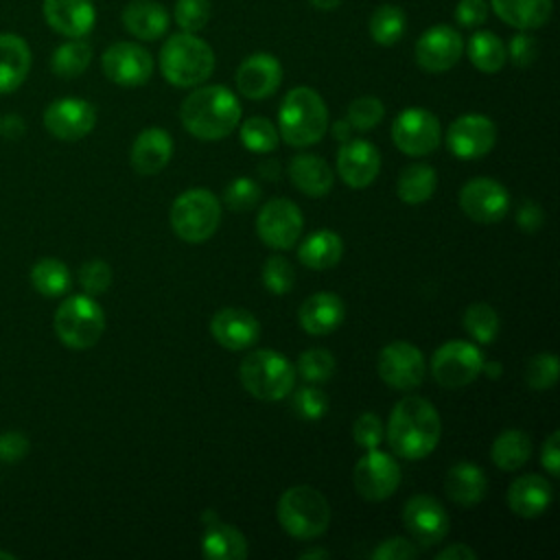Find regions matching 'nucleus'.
Masks as SVG:
<instances>
[{
    "instance_id": "f257e3e1",
    "label": "nucleus",
    "mask_w": 560,
    "mask_h": 560,
    "mask_svg": "<svg viewBox=\"0 0 560 560\" xmlns=\"http://www.w3.org/2000/svg\"><path fill=\"white\" fill-rule=\"evenodd\" d=\"M442 422L438 409L422 396H407L396 402L387 420V442L402 459H422L440 442Z\"/></svg>"
},
{
    "instance_id": "f03ea898",
    "label": "nucleus",
    "mask_w": 560,
    "mask_h": 560,
    "mask_svg": "<svg viewBox=\"0 0 560 560\" xmlns=\"http://www.w3.org/2000/svg\"><path fill=\"white\" fill-rule=\"evenodd\" d=\"M179 120L197 140H221L238 127L241 103L225 85H201L182 101Z\"/></svg>"
},
{
    "instance_id": "7ed1b4c3",
    "label": "nucleus",
    "mask_w": 560,
    "mask_h": 560,
    "mask_svg": "<svg viewBox=\"0 0 560 560\" xmlns=\"http://www.w3.org/2000/svg\"><path fill=\"white\" fill-rule=\"evenodd\" d=\"M328 129V109L324 98L308 85L289 90L278 109V133L291 147H311Z\"/></svg>"
},
{
    "instance_id": "20e7f679",
    "label": "nucleus",
    "mask_w": 560,
    "mask_h": 560,
    "mask_svg": "<svg viewBox=\"0 0 560 560\" xmlns=\"http://www.w3.org/2000/svg\"><path fill=\"white\" fill-rule=\"evenodd\" d=\"M160 72L175 88H197L214 72V52L208 42L182 31L162 44Z\"/></svg>"
},
{
    "instance_id": "39448f33",
    "label": "nucleus",
    "mask_w": 560,
    "mask_h": 560,
    "mask_svg": "<svg viewBox=\"0 0 560 560\" xmlns=\"http://www.w3.org/2000/svg\"><path fill=\"white\" fill-rule=\"evenodd\" d=\"M276 516L289 536L311 540L328 529L330 505L313 486H291L280 494Z\"/></svg>"
},
{
    "instance_id": "423d86ee",
    "label": "nucleus",
    "mask_w": 560,
    "mask_h": 560,
    "mask_svg": "<svg viewBox=\"0 0 560 560\" xmlns=\"http://www.w3.org/2000/svg\"><path fill=\"white\" fill-rule=\"evenodd\" d=\"M238 378L245 392L258 400H280L295 387V368L287 357L271 348L252 350L238 368Z\"/></svg>"
},
{
    "instance_id": "0eeeda50",
    "label": "nucleus",
    "mask_w": 560,
    "mask_h": 560,
    "mask_svg": "<svg viewBox=\"0 0 560 560\" xmlns=\"http://www.w3.org/2000/svg\"><path fill=\"white\" fill-rule=\"evenodd\" d=\"M55 332L63 346L88 350L105 332V313L92 295H70L55 313Z\"/></svg>"
},
{
    "instance_id": "6e6552de",
    "label": "nucleus",
    "mask_w": 560,
    "mask_h": 560,
    "mask_svg": "<svg viewBox=\"0 0 560 560\" xmlns=\"http://www.w3.org/2000/svg\"><path fill=\"white\" fill-rule=\"evenodd\" d=\"M221 221V203L206 188L182 192L171 206V228L186 243L208 241Z\"/></svg>"
},
{
    "instance_id": "1a4fd4ad",
    "label": "nucleus",
    "mask_w": 560,
    "mask_h": 560,
    "mask_svg": "<svg viewBox=\"0 0 560 560\" xmlns=\"http://www.w3.org/2000/svg\"><path fill=\"white\" fill-rule=\"evenodd\" d=\"M483 368L481 350L464 339H451L442 343L431 357V374L438 385L457 389L470 385Z\"/></svg>"
},
{
    "instance_id": "9d476101",
    "label": "nucleus",
    "mask_w": 560,
    "mask_h": 560,
    "mask_svg": "<svg viewBox=\"0 0 560 560\" xmlns=\"http://www.w3.org/2000/svg\"><path fill=\"white\" fill-rule=\"evenodd\" d=\"M304 228V217L291 199L276 197L262 203L256 217V234L271 249H291Z\"/></svg>"
},
{
    "instance_id": "9b49d317",
    "label": "nucleus",
    "mask_w": 560,
    "mask_h": 560,
    "mask_svg": "<svg viewBox=\"0 0 560 560\" xmlns=\"http://www.w3.org/2000/svg\"><path fill=\"white\" fill-rule=\"evenodd\" d=\"M440 120L422 107L402 109L392 122V140L405 155H427L440 147Z\"/></svg>"
},
{
    "instance_id": "f8f14e48",
    "label": "nucleus",
    "mask_w": 560,
    "mask_h": 560,
    "mask_svg": "<svg viewBox=\"0 0 560 560\" xmlns=\"http://www.w3.org/2000/svg\"><path fill=\"white\" fill-rule=\"evenodd\" d=\"M352 483L363 499L383 501L396 492L400 483V466L392 455L378 448H368L354 464Z\"/></svg>"
},
{
    "instance_id": "ddd939ff",
    "label": "nucleus",
    "mask_w": 560,
    "mask_h": 560,
    "mask_svg": "<svg viewBox=\"0 0 560 560\" xmlns=\"http://www.w3.org/2000/svg\"><path fill=\"white\" fill-rule=\"evenodd\" d=\"M402 525L418 547L429 549L444 540L451 521L438 499L429 494H413L402 508Z\"/></svg>"
},
{
    "instance_id": "4468645a",
    "label": "nucleus",
    "mask_w": 560,
    "mask_h": 560,
    "mask_svg": "<svg viewBox=\"0 0 560 560\" xmlns=\"http://www.w3.org/2000/svg\"><path fill=\"white\" fill-rule=\"evenodd\" d=\"M101 68L112 83L122 88H138L151 79L153 57L140 44L116 42L103 52Z\"/></svg>"
},
{
    "instance_id": "2eb2a0df",
    "label": "nucleus",
    "mask_w": 560,
    "mask_h": 560,
    "mask_svg": "<svg viewBox=\"0 0 560 560\" xmlns=\"http://www.w3.org/2000/svg\"><path fill=\"white\" fill-rule=\"evenodd\" d=\"M378 376L392 389H416L424 378V357L409 341H392L378 354Z\"/></svg>"
},
{
    "instance_id": "dca6fc26",
    "label": "nucleus",
    "mask_w": 560,
    "mask_h": 560,
    "mask_svg": "<svg viewBox=\"0 0 560 560\" xmlns=\"http://www.w3.org/2000/svg\"><path fill=\"white\" fill-rule=\"evenodd\" d=\"M497 127L483 114H464L455 118L446 131V147L459 160H477L492 151Z\"/></svg>"
},
{
    "instance_id": "f3484780",
    "label": "nucleus",
    "mask_w": 560,
    "mask_h": 560,
    "mask_svg": "<svg viewBox=\"0 0 560 560\" xmlns=\"http://www.w3.org/2000/svg\"><path fill=\"white\" fill-rule=\"evenodd\" d=\"M96 125V109L92 103L74 96L52 101L44 112V127L50 136L63 142L85 138Z\"/></svg>"
},
{
    "instance_id": "a211bd4d",
    "label": "nucleus",
    "mask_w": 560,
    "mask_h": 560,
    "mask_svg": "<svg viewBox=\"0 0 560 560\" xmlns=\"http://www.w3.org/2000/svg\"><path fill=\"white\" fill-rule=\"evenodd\" d=\"M459 208L477 223H497L508 214L510 195L497 179L475 177L462 186Z\"/></svg>"
},
{
    "instance_id": "6ab92c4d",
    "label": "nucleus",
    "mask_w": 560,
    "mask_h": 560,
    "mask_svg": "<svg viewBox=\"0 0 560 560\" xmlns=\"http://www.w3.org/2000/svg\"><path fill=\"white\" fill-rule=\"evenodd\" d=\"M413 52H416V63L422 70L446 72L459 61L464 52V39L453 26L435 24L418 37Z\"/></svg>"
},
{
    "instance_id": "aec40b11",
    "label": "nucleus",
    "mask_w": 560,
    "mask_h": 560,
    "mask_svg": "<svg viewBox=\"0 0 560 560\" xmlns=\"http://www.w3.org/2000/svg\"><path fill=\"white\" fill-rule=\"evenodd\" d=\"M381 171L378 149L361 138H348L337 151V173L350 188L370 186Z\"/></svg>"
},
{
    "instance_id": "412c9836",
    "label": "nucleus",
    "mask_w": 560,
    "mask_h": 560,
    "mask_svg": "<svg viewBox=\"0 0 560 560\" xmlns=\"http://www.w3.org/2000/svg\"><path fill=\"white\" fill-rule=\"evenodd\" d=\"M282 83V63L269 52H254L236 70V88L245 98L271 96Z\"/></svg>"
},
{
    "instance_id": "4be33fe9",
    "label": "nucleus",
    "mask_w": 560,
    "mask_h": 560,
    "mask_svg": "<svg viewBox=\"0 0 560 560\" xmlns=\"http://www.w3.org/2000/svg\"><path fill=\"white\" fill-rule=\"evenodd\" d=\"M210 332L219 346L238 352L254 346L260 337V322L245 308L225 306L210 319Z\"/></svg>"
},
{
    "instance_id": "5701e85b",
    "label": "nucleus",
    "mask_w": 560,
    "mask_h": 560,
    "mask_svg": "<svg viewBox=\"0 0 560 560\" xmlns=\"http://www.w3.org/2000/svg\"><path fill=\"white\" fill-rule=\"evenodd\" d=\"M42 9L48 26L70 39L88 35L96 22L92 0H44Z\"/></svg>"
},
{
    "instance_id": "b1692460",
    "label": "nucleus",
    "mask_w": 560,
    "mask_h": 560,
    "mask_svg": "<svg viewBox=\"0 0 560 560\" xmlns=\"http://www.w3.org/2000/svg\"><path fill=\"white\" fill-rule=\"evenodd\" d=\"M343 315H346V308L341 298L330 291H319L308 295L302 302L298 311V322L304 328V332L324 337L339 328V324L343 322Z\"/></svg>"
},
{
    "instance_id": "393cba45",
    "label": "nucleus",
    "mask_w": 560,
    "mask_h": 560,
    "mask_svg": "<svg viewBox=\"0 0 560 560\" xmlns=\"http://www.w3.org/2000/svg\"><path fill=\"white\" fill-rule=\"evenodd\" d=\"M173 155V138L162 127L140 131L131 144V166L138 175H158Z\"/></svg>"
},
{
    "instance_id": "a878e982",
    "label": "nucleus",
    "mask_w": 560,
    "mask_h": 560,
    "mask_svg": "<svg viewBox=\"0 0 560 560\" xmlns=\"http://www.w3.org/2000/svg\"><path fill=\"white\" fill-rule=\"evenodd\" d=\"M551 499H553L551 483L536 472L516 477L508 490V508L523 518L540 516L551 505Z\"/></svg>"
},
{
    "instance_id": "bb28decb",
    "label": "nucleus",
    "mask_w": 560,
    "mask_h": 560,
    "mask_svg": "<svg viewBox=\"0 0 560 560\" xmlns=\"http://www.w3.org/2000/svg\"><path fill=\"white\" fill-rule=\"evenodd\" d=\"M120 18L125 28L142 42H153L162 37L168 31V22H171L168 11L153 0H131L122 9Z\"/></svg>"
},
{
    "instance_id": "cd10ccee",
    "label": "nucleus",
    "mask_w": 560,
    "mask_h": 560,
    "mask_svg": "<svg viewBox=\"0 0 560 560\" xmlns=\"http://www.w3.org/2000/svg\"><path fill=\"white\" fill-rule=\"evenodd\" d=\"M289 177L298 190L308 197H324L330 192L335 175L330 164L313 153H300L289 162Z\"/></svg>"
},
{
    "instance_id": "c85d7f7f",
    "label": "nucleus",
    "mask_w": 560,
    "mask_h": 560,
    "mask_svg": "<svg viewBox=\"0 0 560 560\" xmlns=\"http://www.w3.org/2000/svg\"><path fill=\"white\" fill-rule=\"evenodd\" d=\"M444 490L448 499L462 508L477 505L488 490V479L477 464L457 462L448 468L444 479Z\"/></svg>"
},
{
    "instance_id": "c756f323",
    "label": "nucleus",
    "mask_w": 560,
    "mask_h": 560,
    "mask_svg": "<svg viewBox=\"0 0 560 560\" xmlns=\"http://www.w3.org/2000/svg\"><path fill=\"white\" fill-rule=\"evenodd\" d=\"M31 70V48L13 33L0 35V94L18 90Z\"/></svg>"
},
{
    "instance_id": "7c9ffc66",
    "label": "nucleus",
    "mask_w": 560,
    "mask_h": 560,
    "mask_svg": "<svg viewBox=\"0 0 560 560\" xmlns=\"http://www.w3.org/2000/svg\"><path fill=\"white\" fill-rule=\"evenodd\" d=\"M201 553L208 560H241L247 556V540L234 525L212 518L201 536Z\"/></svg>"
},
{
    "instance_id": "2f4dec72",
    "label": "nucleus",
    "mask_w": 560,
    "mask_h": 560,
    "mask_svg": "<svg viewBox=\"0 0 560 560\" xmlns=\"http://www.w3.org/2000/svg\"><path fill=\"white\" fill-rule=\"evenodd\" d=\"M492 11L518 31L540 28L553 9V0H490Z\"/></svg>"
},
{
    "instance_id": "473e14b6",
    "label": "nucleus",
    "mask_w": 560,
    "mask_h": 560,
    "mask_svg": "<svg viewBox=\"0 0 560 560\" xmlns=\"http://www.w3.org/2000/svg\"><path fill=\"white\" fill-rule=\"evenodd\" d=\"M343 241L332 230H317L302 241L298 247V258L306 269L324 271L341 260Z\"/></svg>"
},
{
    "instance_id": "72a5a7b5",
    "label": "nucleus",
    "mask_w": 560,
    "mask_h": 560,
    "mask_svg": "<svg viewBox=\"0 0 560 560\" xmlns=\"http://www.w3.org/2000/svg\"><path fill=\"white\" fill-rule=\"evenodd\" d=\"M466 55L470 63L486 74L499 72L508 61L505 44L492 31H475L466 42Z\"/></svg>"
},
{
    "instance_id": "f704fd0d",
    "label": "nucleus",
    "mask_w": 560,
    "mask_h": 560,
    "mask_svg": "<svg viewBox=\"0 0 560 560\" xmlns=\"http://www.w3.org/2000/svg\"><path fill=\"white\" fill-rule=\"evenodd\" d=\"M435 184H438V175L433 166L416 162L400 171L396 182V195L400 201L411 206L424 203L435 192Z\"/></svg>"
},
{
    "instance_id": "c9c22d12",
    "label": "nucleus",
    "mask_w": 560,
    "mask_h": 560,
    "mask_svg": "<svg viewBox=\"0 0 560 560\" xmlns=\"http://www.w3.org/2000/svg\"><path fill=\"white\" fill-rule=\"evenodd\" d=\"M529 455H532V440L527 433L518 429L501 431L490 446V457L501 470H518L521 466H525Z\"/></svg>"
},
{
    "instance_id": "e433bc0d",
    "label": "nucleus",
    "mask_w": 560,
    "mask_h": 560,
    "mask_svg": "<svg viewBox=\"0 0 560 560\" xmlns=\"http://www.w3.org/2000/svg\"><path fill=\"white\" fill-rule=\"evenodd\" d=\"M370 35L378 46H394L407 28V15L396 4H381L370 15Z\"/></svg>"
},
{
    "instance_id": "4c0bfd02",
    "label": "nucleus",
    "mask_w": 560,
    "mask_h": 560,
    "mask_svg": "<svg viewBox=\"0 0 560 560\" xmlns=\"http://www.w3.org/2000/svg\"><path fill=\"white\" fill-rule=\"evenodd\" d=\"M90 61H92V46L77 37L55 48L50 68L61 79H74L88 70Z\"/></svg>"
},
{
    "instance_id": "58836bf2",
    "label": "nucleus",
    "mask_w": 560,
    "mask_h": 560,
    "mask_svg": "<svg viewBox=\"0 0 560 560\" xmlns=\"http://www.w3.org/2000/svg\"><path fill=\"white\" fill-rule=\"evenodd\" d=\"M31 282L44 298H59L70 287V271L59 258H42L31 269Z\"/></svg>"
},
{
    "instance_id": "ea45409f",
    "label": "nucleus",
    "mask_w": 560,
    "mask_h": 560,
    "mask_svg": "<svg viewBox=\"0 0 560 560\" xmlns=\"http://www.w3.org/2000/svg\"><path fill=\"white\" fill-rule=\"evenodd\" d=\"M278 127L265 116H252L241 122V144L254 153H269L278 147Z\"/></svg>"
},
{
    "instance_id": "a19ab883",
    "label": "nucleus",
    "mask_w": 560,
    "mask_h": 560,
    "mask_svg": "<svg viewBox=\"0 0 560 560\" xmlns=\"http://www.w3.org/2000/svg\"><path fill=\"white\" fill-rule=\"evenodd\" d=\"M464 328L466 332L477 341V343H492L499 335V315L497 311L486 304V302H477L470 304L464 311Z\"/></svg>"
},
{
    "instance_id": "79ce46f5",
    "label": "nucleus",
    "mask_w": 560,
    "mask_h": 560,
    "mask_svg": "<svg viewBox=\"0 0 560 560\" xmlns=\"http://www.w3.org/2000/svg\"><path fill=\"white\" fill-rule=\"evenodd\" d=\"M335 372V357L326 348H308L298 357L295 374L306 383H324Z\"/></svg>"
},
{
    "instance_id": "37998d69",
    "label": "nucleus",
    "mask_w": 560,
    "mask_h": 560,
    "mask_svg": "<svg viewBox=\"0 0 560 560\" xmlns=\"http://www.w3.org/2000/svg\"><path fill=\"white\" fill-rule=\"evenodd\" d=\"M385 116V105L376 96H359L348 105L346 120L350 122L352 129L368 131L374 129Z\"/></svg>"
},
{
    "instance_id": "c03bdc74",
    "label": "nucleus",
    "mask_w": 560,
    "mask_h": 560,
    "mask_svg": "<svg viewBox=\"0 0 560 560\" xmlns=\"http://www.w3.org/2000/svg\"><path fill=\"white\" fill-rule=\"evenodd\" d=\"M558 381V357L551 352L534 354L525 365V383L532 389H551Z\"/></svg>"
},
{
    "instance_id": "a18cd8bd",
    "label": "nucleus",
    "mask_w": 560,
    "mask_h": 560,
    "mask_svg": "<svg viewBox=\"0 0 560 560\" xmlns=\"http://www.w3.org/2000/svg\"><path fill=\"white\" fill-rule=\"evenodd\" d=\"M212 13L210 0H177L175 2V22L186 33L201 31Z\"/></svg>"
},
{
    "instance_id": "49530a36",
    "label": "nucleus",
    "mask_w": 560,
    "mask_h": 560,
    "mask_svg": "<svg viewBox=\"0 0 560 560\" xmlns=\"http://www.w3.org/2000/svg\"><path fill=\"white\" fill-rule=\"evenodd\" d=\"M295 282V273L291 262L284 256H271L267 258V262L262 265V284L276 293V295H284L293 289Z\"/></svg>"
},
{
    "instance_id": "de8ad7c7",
    "label": "nucleus",
    "mask_w": 560,
    "mask_h": 560,
    "mask_svg": "<svg viewBox=\"0 0 560 560\" xmlns=\"http://www.w3.org/2000/svg\"><path fill=\"white\" fill-rule=\"evenodd\" d=\"M293 409L302 420L317 422L328 411V398L326 394L315 385H304L293 396Z\"/></svg>"
},
{
    "instance_id": "09e8293b",
    "label": "nucleus",
    "mask_w": 560,
    "mask_h": 560,
    "mask_svg": "<svg viewBox=\"0 0 560 560\" xmlns=\"http://www.w3.org/2000/svg\"><path fill=\"white\" fill-rule=\"evenodd\" d=\"M223 199L228 203L230 210L234 212H243V210H249L258 203L260 199V188L254 179L249 177H236L234 182H230L223 190Z\"/></svg>"
},
{
    "instance_id": "8fccbe9b",
    "label": "nucleus",
    "mask_w": 560,
    "mask_h": 560,
    "mask_svg": "<svg viewBox=\"0 0 560 560\" xmlns=\"http://www.w3.org/2000/svg\"><path fill=\"white\" fill-rule=\"evenodd\" d=\"M79 282H81V287L85 289L88 295H98V293L109 289V284H112V269L101 258L88 260L79 269Z\"/></svg>"
},
{
    "instance_id": "3c124183",
    "label": "nucleus",
    "mask_w": 560,
    "mask_h": 560,
    "mask_svg": "<svg viewBox=\"0 0 560 560\" xmlns=\"http://www.w3.org/2000/svg\"><path fill=\"white\" fill-rule=\"evenodd\" d=\"M383 435H385L383 420L372 411H363L352 424V438L365 451L378 448V444L383 442Z\"/></svg>"
},
{
    "instance_id": "603ef678",
    "label": "nucleus",
    "mask_w": 560,
    "mask_h": 560,
    "mask_svg": "<svg viewBox=\"0 0 560 560\" xmlns=\"http://www.w3.org/2000/svg\"><path fill=\"white\" fill-rule=\"evenodd\" d=\"M418 553H420V547L413 540H407L402 536H392L376 545V549L372 551V558L374 560H411Z\"/></svg>"
},
{
    "instance_id": "864d4df0",
    "label": "nucleus",
    "mask_w": 560,
    "mask_h": 560,
    "mask_svg": "<svg viewBox=\"0 0 560 560\" xmlns=\"http://www.w3.org/2000/svg\"><path fill=\"white\" fill-rule=\"evenodd\" d=\"M505 50H508V55H510V59H512L514 66L527 68V66L534 63V59H536V55H538V44H536V39H534L532 35H527V33L523 31V33H516V35L510 39V44L505 46Z\"/></svg>"
},
{
    "instance_id": "5fc2aeb1",
    "label": "nucleus",
    "mask_w": 560,
    "mask_h": 560,
    "mask_svg": "<svg viewBox=\"0 0 560 560\" xmlns=\"http://www.w3.org/2000/svg\"><path fill=\"white\" fill-rule=\"evenodd\" d=\"M488 2L486 0H459L455 7V20L459 26L477 28L488 20Z\"/></svg>"
},
{
    "instance_id": "6e6d98bb",
    "label": "nucleus",
    "mask_w": 560,
    "mask_h": 560,
    "mask_svg": "<svg viewBox=\"0 0 560 560\" xmlns=\"http://www.w3.org/2000/svg\"><path fill=\"white\" fill-rule=\"evenodd\" d=\"M31 444L22 431H4L0 433V459L2 462H20L26 457Z\"/></svg>"
},
{
    "instance_id": "4d7b16f0",
    "label": "nucleus",
    "mask_w": 560,
    "mask_h": 560,
    "mask_svg": "<svg viewBox=\"0 0 560 560\" xmlns=\"http://www.w3.org/2000/svg\"><path fill=\"white\" fill-rule=\"evenodd\" d=\"M540 464L551 477L560 475V431H551V435L542 442Z\"/></svg>"
},
{
    "instance_id": "13d9d810",
    "label": "nucleus",
    "mask_w": 560,
    "mask_h": 560,
    "mask_svg": "<svg viewBox=\"0 0 560 560\" xmlns=\"http://www.w3.org/2000/svg\"><path fill=\"white\" fill-rule=\"evenodd\" d=\"M542 221H545V214H542V208L536 201L527 199V201H523L518 206V210H516V225L523 232H536L542 225Z\"/></svg>"
},
{
    "instance_id": "bf43d9fd",
    "label": "nucleus",
    "mask_w": 560,
    "mask_h": 560,
    "mask_svg": "<svg viewBox=\"0 0 560 560\" xmlns=\"http://www.w3.org/2000/svg\"><path fill=\"white\" fill-rule=\"evenodd\" d=\"M477 551L466 542H455L435 553V560H475Z\"/></svg>"
},
{
    "instance_id": "052dcab7",
    "label": "nucleus",
    "mask_w": 560,
    "mask_h": 560,
    "mask_svg": "<svg viewBox=\"0 0 560 560\" xmlns=\"http://www.w3.org/2000/svg\"><path fill=\"white\" fill-rule=\"evenodd\" d=\"M350 122L348 120H337L335 125H332V133L339 138V140H348L350 138Z\"/></svg>"
},
{
    "instance_id": "680f3d73",
    "label": "nucleus",
    "mask_w": 560,
    "mask_h": 560,
    "mask_svg": "<svg viewBox=\"0 0 560 560\" xmlns=\"http://www.w3.org/2000/svg\"><path fill=\"white\" fill-rule=\"evenodd\" d=\"M315 9H319V11H332V9H337L339 4H341V0H308Z\"/></svg>"
},
{
    "instance_id": "e2e57ef3",
    "label": "nucleus",
    "mask_w": 560,
    "mask_h": 560,
    "mask_svg": "<svg viewBox=\"0 0 560 560\" xmlns=\"http://www.w3.org/2000/svg\"><path fill=\"white\" fill-rule=\"evenodd\" d=\"M481 372H486L488 376L497 378V376L501 374V363H499V361H490V363H486V361H483V368H481Z\"/></svg>"
},
{
    "instance_id": "0e129e2a",
    "label": "nucleus",
    "mask_w": 560,
    "mask_h": 560,
    "mask_svg": "<svg viewBox=\"0 0 560 560\" xmlns=\"http://www.w3.org/2000/svg\"><path fill=\"white\" fill-rule=\"evenodd\" d=\"M311 558H328L326 549H306L300 553V560H311Z\"/></svg>"
},
{
    "instance_id": "69168bd1",
    "label": "nucleus",
    "mask_w": 560,
    "mask_h": 560,
    "mask_svg": "<svg viewBox=\"0 0 560 560\" xmlns=\"http://www.w3.org/2000/svg\"><path fill=\"white\" fill-rule=\"evenodd\" d=\"M0 558H4V560H13L15 556H13V553H9V551H0Z\"/></svg>"
}]
</instances>
